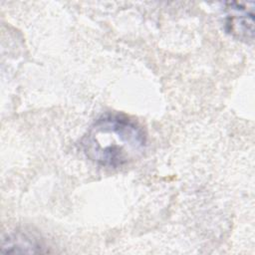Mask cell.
I'll return each mask as SVG.
<instances>
[{
    "label": "cell",
    "instance_id": "1",
    "mask_svg": "<svg viewBox=\"0 0 255 255\" xmlns=\"http://www.w3.org/2000/svg\"><path fill=\"white\" fill-rule=\"evenodd\" d=\"M146 145V134L133 120L120 115L100 117L82 139L89 159L105 167H121L139 157Z\"/></svg>",
    "mask_w": 255,
    "mask_h": 255
},
{
    "label": "cell",
    "instance_id": "2",
    "mask_svg": "<svg viewBox=\"0 0 255 255\" xmlns=\"http://www.w3.org/2000/svg\"><path fill=\"white\" fill-rule=\"evenodd\" d=\"M254 4L228 2L225 3L224 28L235 39L251 43L254 36Z\"/></svg>",
    "mask_w": 255,
    "mask_h": 255
},
{
    "label": "cell",
    "instance_id": "3",
    "mask_svg": "<svg viewBox=\"0 0 255 255\" xmlns=\"http://www.w3.org/2000/svg\"><path fill=\"white\" fill-rule=\"evenodd\" d=\"M41 248L36 239L23 233H12L2 243V251L6 253H37L42 252Z\"/></svg>",
    "mask_w": 255,
    "mask_h": 255
}]
</instances>
